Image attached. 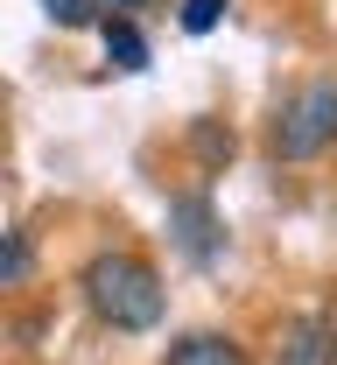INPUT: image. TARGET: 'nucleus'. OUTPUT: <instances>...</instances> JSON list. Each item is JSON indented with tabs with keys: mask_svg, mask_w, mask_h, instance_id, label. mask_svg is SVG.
<instances>
[{
	"mask_svg": "<svg viewBox=\"0 0 337 365\" xmlns=\"http://www.w3.org/2000/svg\"><path fill=\"white\" fill-rule=\"evenodd\" d=\"M78 295H85V309H92L105 330H155L162 309H169V295H162V274L147 267L141 253H127V246H105L92 253L85 267H78Z\"/></svg>",
	"mask_w": 337,
	"mask_h": 365,
	"instance_id": "nucleus-1",
	"label": "nucleus"
},
{
	"mask_svg": "<svg viewBox=\"0 0 337 365\" xmlns=\"http://www.w3.org/2000/svg\"><path fill=\"white\" fill-rule=\"evenodd\" d=\"M337 140V78H316L295 98H281L274 127H267V155L274 162H316Z\"/></svg>",
	"mask_w": 337,
	"mask_h": 365,
	"instance_id": "nucleus-2",
	"label": "nucleus"
},
{
	"mask_svg": "<svg viewBox=\"0 0 337 365\" xmlns=\"http://www.w3.org/2000/svg\"><path fill=\"white\" fill-rule=\"evenodd\" d=\"M169 232H176V246L190 253L197 267H211L225 253V225H218L211 197H169Z\"/></svg>",
	"mask_w": 337,
	"mask_h": 365,
	"instance_id": "nucleus-3",
	"label": "nucleus"
},
{
	"mask_svg": "<svg viewBox=\"0 0 337 365\" xmlns=\"http://www.w3.org/2000/svg\"><path fill=\"white\" fill-rule=\"evenodd\" d=\"M274 365H337V317L331 309H309L281 330V351Z\"/></svg>",
	"mask_w": 337,
	"mask_h": 365,
	"instance_id": "nucleus-4",
	"label": "nucleus"
},
{
	"mask_svg": "<svg viewBox=\"0 0 337 365\" xmlns=\"http://www.w3.org/2000/svg\"><path fill=\"white\" fill-rule=\"evenodd\" d=\"M162 365H253V359H246V344H232L225 330H183Z\"/></svg>",
	"mask_w": 337,
	"mask_h": 365,
	"instance_id": "nucleus-5",
	"label": "nucleus"
},
{
	"mask_svg": "<svg viewBox=\"0 0 337 365\" xmlns=\"http://www.w3.org/2000/svg\"><path fill=\"white\" fill-rule=\"evenodd\" d=\"M98 36H105V63L113 71H147V36L134 21H98Z\"/></svg>",
	"mask_w": 337,
	"mask_h": 365,
	"instance_id": "nucleus-6",
	"label": "nucleus"
},
{
	"mask_svg": "<svg viewBox=\"0 0 337 365\" xmlns=\"http://www.w3.org/2000/svg\"><path fill=\"white\" fill-rule=\"evenodd\" d=\"M28 274H36V239L28 232H0V288H14Z\"/></svg>",
	"mask_w": 337,
	"mask_h": 365,
	"instance_id": "nucleus-7",
	"label": "nucleus"
},
{
	"mask_svg": "<svg viewBox=\"0 0 337 365\" xmlns=\"http://www.w3.org/2000/svg\"><path fill=\"white\" fill-rule=\"evenodd\" d=\"M190 148H197V162H204V169H225V162H232V127L197 120V127H190Z\"/></svg>",
	"mask_w": 337,
	"mask_h": 365,
	"instance_id": "nucleus-8",
	"label": "nucleus"
},
{
	"mask_svg": "<svg viewBox=\"0 0 337 365\" xmlns=\"http://www.w3.org/2000/svg\"><path fill=\"white\" fill-rule=\"evenodd\" d=\"M43 14L56 21V29H98V21H105L98 0H43Z\"/></svg>",
	"mask_w": 337,
	"mask_h": 365,
	"instance_id": "nucleus-9",
	"label": "nucleus"
},
{
	"mask_svg": "<svg viewBox=\"0 0 337 365\" xmlns=\"http://www.w3.org/2000/svg\"><path fill=\"white\" fill-rule=\"evenodd\" d=\"M225 7H232V0H183L176 21H183V36H211V29L225 21Z\"/></svg>",
	"mask_w": 337,
	"mask_h": 365,
	"instance_id": "nucleus-10",
	"label": "nucleus"
},
{
	"mask_svg": "<svg viewBox=\"0 0 337 365\" xmlns=\"http://www.w3.org/2000/svg\"><path fill=\"white\" fill-rule=\"evenodd\" d=\"M98 7H105V21H134V14L155 7V0H98Z\"/></svg>",
	"mask_w": 337,
	"mask_h": 365,
	"instance_id": "nucleus-11",
	"label": "nucleus"
}]
</instances>
